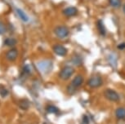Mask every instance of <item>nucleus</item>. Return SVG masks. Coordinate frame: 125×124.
<instances>
[{"label": "nucleus", "mask_w": 125, "mask_h": 124, "mask_svg": "<svg viewBox=\"0 0 125 124\" xmlns=\"http://www.w3.org/2000/svg\"><path fill=\"white\" fill-rule=\"evenodd\" d=\"M115 116L119 119H123L125 118V109L119 107L115 110Z\"/></svg>", "instance_id": "f8f14e48"}, {"label": "nucleus", "mask_w": 125, "mask_h": 124, "mask_svg": "<svg viewBox=\"0 0 125 124\" xmlns=\"http://www.w3.org/2000/svg\"><path fill=\"white\" fill-rule=\"evenodd\" d=\"M53 51L59 57H65L67 55V49L64 46L60 44H56L53 46Z\"/></svg>", "instance_id": "0eeeda50"}, {"label": "nucleus", "mask_w": 125, "mask_h": 124, "mask_svg": "<svg viewBox=\"0 0 125 124\" xmlns=\"http://www.w3.org/2000/svg\"><path fill=\"white\" fill-rule=\"evenodd\" d=\"M18 57V51L16 48H12L9 50L8 52L6 53V58L10 61H13L15 60Z\"/></svg>", "instance_id": "1a4fd4ad"}, {"label": "nucleus", "mask_w": 125, "mask_h": 124, "mask_svg": "<svg viewBox=\"0 0 125 124\" xmlns=\"http://www.w3.org/2000/svg\"><path fill=\"white\" fill-rule=\"evenodd\" d=\"M38 67L42 73L47 74L49 71H51L52 68V63L50 60H43L38 63Z\"/></svg>", "instance_id": "20e7f679"}, {"label": "nucleus", "mask_w": 125, "mask_h": 124, "mask_svg": "<svg viewBox=\"0 0 125 124\" xmlns=\"http://www.w3.org/2000/svg\"><path fill=\"white\" fill-rule=\"evenodd\" d=\"M47 110H48V113L56 114L58 112V109H57V107L53 106V105H49V106H48V108H47Z\"/></svg>", "instance_id": "dca6fc26"}, {"label": "nucleus", "mask_w": 125, "mask_h": 124, "mask_svg": "<svg viewBox=\"0 0 125 124\" xmlns=\"http://www.w3.org/2000/svg\"><path fill=\"white\" fill-rule=\"evenodd\" d=\"M123 10H124V12L125 13V4L124 5V7H123Z\"/></svg>", "instance_id": "aec40b11"}, {"label": "nucleus", "mask_w": 125, "mask_h": 124, "mask_svg": "<svg viewBox=\"0 0 125 124\" xmlns=\"http://www.w3.org/2000/svg\"><path fill=\"white\" fill-rule=\"evenodd\" d=\"M74 73V69L71 66H65L62 68L59 73V77L62 80H67L71 77Z\"/></svg>", "instance_id": "7ed1b4c3"}, {"label": "nucleus", "mask_w": 125, "mask_h": 124, "mask_svg": "<svg viewBox=\"0 0 125 124\" xmlns=\"http://www.w3.org/2000/svg\"><path fill=\"white\" fill-rule=\"evenodd\" d=\"M72 63L74 64V65H80L82 64V59L80 58L79 56H75V57H73V59H72Z\"/></svg>", "instance_id": "2eb2a0df"}, {"label": "nucleus", "mask_w": 125, "mask_h": 124, "mask_svg": "<svg viewBox=\"0 0 125 124\" xmlns=\"http://www.w3.org/2000/svg\"><path fill=\"white\" fill-rule=\"evenodd\" d=\"M110 5L114 8H119L121 7V0H109Z\"/></svg>", "instance_id": "ddd939ff"}, {"label": "nucleus", "mask_w": 125, "mask_h": 124, "mask_svg": "<svg viewBox=\"0 0 125 124\" xmlns=\"http://www.w3.org/2000/svg\"><path fill=\"white\" fill-rule=\"evenodd\" d=\"M63 14L67 17H72L78 14V9L75 7H68L63 10Z\"/></svg>", "instance_id": "6e6552de"}, {"label": "nucleus", "mask_w": 125, "mask_h": 124, "mask_svg": "<svg viewBox=\"0 0 125 124\" xmlns=\"http://www.w3.org/2000/svg\"><path fill=\"white\" fill-rule=\"evenodd\" d=\"M19 105H20V107L23 109H26L29 108L30 106V104L29 102L27 101V100H21V101H20V104H19Z\"/></svg>", "instance_id": "f3484780"}, {"label": "nucleus", "mask_w": 125, "mask_h": 124, "mask_svg": "<svg viewBox=\"0 0 125 124\" xmlns=\"http://www.w3.org/2000/svg\"><path fill=\"white\" fill-rule=\"evenodd\" d=\"M17 41L16 40L15 38H7L5 41H4V43H5L6 46H8V47H13L15 46Z\"/></svg>", "instance_id": "4468645a"}, {"label": "nucleus", "mask_w": 125, "mask_h": 124, "mask_svg": "<svg viewBox=\"0 0 125 124\" xmlns=\"http://www.w3.org/2000/svg\"><path fill=\"white\" fill-rule=\"evenodd\" d=\"M7 31V27L6 25L3 24V22L0 21V34H5Z\"/></svg>", "instance_id": "a211bd4d"}, {"label": "nucleus", "mask_w": 125, "mask_h": 124, "mask_svg": "<svg viewBox=\"0 0 125 124\" xmlns=\"http://www.w3.org/2000/svg\"><path fill=\"white\" fill-rule=\"evenodd\" d=\"M54 33L56 35V37L59 38H65L69 36L70 30L68 27L65 26V25H59L56 26L54 29Z\"/></svg>", "instance_id": "f03ea898"}, {"label": "nucleus", "mask_w": 125, "mask_h": 124, "mask_svg": "<svg viewBox=\"0 0 125 124\" xmlns=\"http://www.w3.org/2000/svg\"><path fill=\"white\" fill-rule=\"evenodd\" d=\"M104 95H105V98L107 100H110V101L113 102H117L119 100V94L115 92V91L112 90V89H107L104 92Z\"/></svg>", "instance_id": "423d86ee"}, {"label": "nucleus", "mask_w": 125, "mask_h": 124, "mask_svg": "<svg viewBox=\"0 0 125 124\" xmlns=\"http://www.w3.org/2000/svg\"><path fill=\"white\" fill-rule=\"evenodd\" d=\"M102 83H103L102 78L98 75L91 77V78L88 79V85L92 88L99 87V86H101L102 85Z\"/></svg>", "instance_id": "39448f33"}, {"label": "nucleus", "mask_w": 125, "mask_h": 124, "mask_svg": "<svg viewBox=\"0 0 125 124\" xmlns=\"http://www.w3.org/2000/svg\"><path fill=\"white\" fill-rule=\"evenodd\" d=\"M83 83V76H81L80 74L75 76L74 78L72 80L70 86H68V92L70 93H73L78 87H79L82 85Z\"/></svg>", "instance_id": "f257e3e1"}, {"label": "nucleus", "mask_w": 125, "mask_h": 124, "mask_svg": "<svg viewBox=\"0 0 125 124\" xmlns=\"http://www.w3.org/2000/svg\"><path fill=\"white\" fill-rule=\"evenodd\" d=\"M16 13H17V15L19 16V17H20L21 19L23 20V21L27 22L28 20H29V17H28V16L24 12V11L21 10V9L16 8Z\"/></svg>", "instance_id": "9b49d317"}, {"label": "nucleus", "mask_w": 125, "mask_h": 124, "mask_svg": "<svg viewBox=\"0 0 125 124\" xmlns=\"http://www.w3.org/2000/svg\"><path fill=\"white\" fill-rule=\"evenodd\" d=\"M118 49L119 50H124L125 49V43H122L118 45Z\"/></svg>", "instance_id": "6ab92c4d"}, {"label": "nucleus", "mask_w": 125, "mask_h": 124, "mask_svg": "<svg viewBox=\"0 0 125 124\" xmlns=\"http://www.w3.org/2000/svg\"><path fill=\"white\" fill-rule=\"evenodd\" d=\"M96 27L98 29V31L100 32V34L101 35H105L106 34V29H105V25H104L103 21L101 20H99L97 23H96Z\"/></svg>", "instance_id": "9d476101"}]
</instances>
